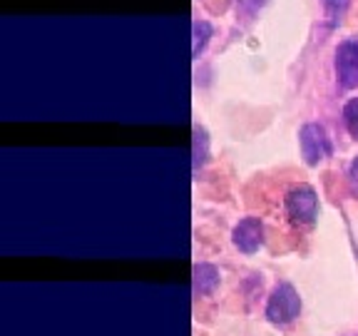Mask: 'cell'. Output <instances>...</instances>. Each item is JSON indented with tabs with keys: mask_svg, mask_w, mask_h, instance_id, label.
I'll return each instance as SVG.
<instances>
[{
	"mask_svg": "<svg viewBox=\"0 0 358 336\" xmlns=\"http://www.w3.org/2000/svg\"><path fill=\"white\" fill-rule=\"evenodd\" d=\"M284 207L291 222L299 224V227H308V224H313L316 217H319V197H316V190L311 185L291 187L286 192Z\"/></svg>",
	"mask_w": 358,
	"mask_h": 336,
	"instance_id": "1",
	"label": "cell"
},
{
	"mask_svg": "<svg viewBox=\"0 0 358 336\" xmlns=\"http://www.w3.org/2000/svg\"><path fill=\"white\" fill-rule=\"evenodd\" d=\"M301 312V297L291 284H276L266 302V319L276 326H286Z\"/></svg>",
	"mask_w": 358,
	"mask_h": 336,
	"instance_id": "2",
	"label": "cell"
},
{
	"mask_svg": "<svg viewBox=\"0 0 358 336\" xmlns=\"http://www.w3.org/2000/svg\"><path fill=\"white\" fill-rule=\"evenodd\" d=\"M299 147H301V157L308 167L321 164L326 157H331V152H334L329 134H326L324 125H319V122H306L299 130Z\"/></svg>",
	"mask_w": 358,
	"mask_h": 336,
	"instance_id": "3",
	"label": "cell"
},
{
	"mask_svg": "<svg viewBox=\"0 0 358 336\" xmlns=\"http://www.w3.org/2000/svg\"><path fill=\"white\" fill-rule=\"evenodd\" d=\"M336 78L343 90L358 88V38L343 40L336 48Z\"/></svg>",
	"mask_w": 358,
	"mask_h": 336,
	"instance_id": "4",
	"label": "cell"
},
{
	"mask_svg": "<svg viewBox=\"0 0 358 336\" xmlns=\"http://www.w3.org/2000/svg\"><path fill=\"white\" fill-rule=\"evenodd\" d=\"M231 241L239 252L254 254L264 244V224L259 217H244L234 230H231Z\"/></svg>",
	"mask_w": 358,
	"mask_h": 336,
	"instance_id": "5",
	"label": "cell"
},
{
	"mask_svg": "<svg viewBox=\"0 0 358 336\" xmlns=\"http://www.w3.org/2000/svg\"><path fill=\"white\" fill-rule=\"evenodd\" d=\"M219 284V272L214 264L199 262L192 269V289H194L196 297H204V294H212Z\"/></svg>",
	"mask_w": 358,
	"mask_h": 336,
	"instance_id": "6",
	"label": "cell"
},
{
	"mask_svg": "<svg viewBox=\"0 0 358 336\" xmlns=\"http://www.w3.org/2000/svg\"><path fill=\"white\" fill-rule=\"evenodd\" d=\"M192 134H194V140H192V169L194 172H199L204 164H207V157H209V137H207V130L199 127V125H194V130H192Z\"/></svg>",
	"mask_w": 358,
	"mask_h": 336,
	"instance_id": "7",
	"label": "cell"
},
{
	"mask_svg": "<svg viewBox=\"0 0 358 336\" xmlns=\"http://www.w3.org/2000/svg\"><path fill=\"white\" fill-rule=\"evenodd\" d=\"M212 33H214V28L209 25L207 20H194V22H192V35H194V40H192V55H194V57L201 55V50L207 48Z\"/></svg>",
	"mask_w": 358,
	"mask_h": 336,
	"instance_id": "8",
	"label": "cell"
},
{
	"mask_svg": "<svg viewBox=\"0 0 358 336\" xmlns=\"http://www.w3.org/2000/svg\"><path fill=\"white\" fill-rule=\"evenodd\" d=\"M343 125H346L348 134L358 140V97H353V100H348L343 105Z\"/></svg>",
	"mask_w": 358,
	"mask_h": 336,
	"instance_id": "9",
	"label": "cell"
},
{
	"mask_svg": "<svg viewBox=\"0 0 358 336\" xmlns=\"http://www.w3.org/2000/svg\"><path fill=\"white\" fill-rule=\"evenodd\" d=\"M348 182H351V190H353V195L358 197V155L353 157V162L348 164Z\"/></svg>",
	"mask_w": 358,
	"mask_h": 336,
	"instance_id": "10",
	"label": "cell"
},
{
	"mask_svg": "<svg viewBox=\"0 0 358 336\" xmlns=\"http://www.w3.org/2000/svg\"><path fill=\"white\" fill-rule=\"evenodd\" d=\"M326 6H329L331 15H336V13H338V8L343 6V0H326Z\"/></svg>",
	"mask_w": 358,
	"mask_h": 336,
	"instance_id": "11",
	"label": "cell"
}]
</instances>
